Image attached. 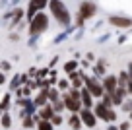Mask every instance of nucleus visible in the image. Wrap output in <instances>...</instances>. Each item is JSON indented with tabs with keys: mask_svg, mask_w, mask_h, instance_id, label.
Returning <instances> with one entry per match:
<instances>
[{
	"mask_svg": "<svg viewBox=\"0 0 132 130\" xmlns=\"http://www.w3.org/2000/svg\"><path fill=\"white\" fill-rule=\"evenodd\" d=\"M54 115H56V113H54V107L49 103L47 107H43V109L39 111V120H53Z\"/></svg>",
	"mask_w": 132,
	"mask_h": 130,
	"instance_id": "12",
	"label": "nucleus"
},
{
	"mask_svg": "<svg viewBox=\"0 0 132 130\" xmlns=\"http://www.w3.org/2000/svg\"><path fill=\"white\" fill-rule=\"evenodd\" d=\"M64 72H68V74L78 72V60H68V62L64 64Z\"/></svg>",
	"mask_w": 132,
	"mask_h": 130,
	"instance_id": "16",
	"label": "nucleus"
},
{
	"mask_svg": "<svg viewBox=\"0 0 132 130\" xmlns=\"http://www.w3.org/2000/svg\"><path fill=\"white\" fill-rule=\"evenodd\" d=\"M47 72H49V70H47V68H41V70H39V78H41V76H45Z\"/></svg>",
	"mask_w": 132,
	"mask_h": 130,
	"instance_id": "29",
	"label": "nucleus"
},
{
	"mask_svg": "<svg viewBox=\"0 0 132 130\" xmlns=\"http://www.w3.org/2000/svg\"><path fill=\"white\" fill-rule=\"evenodd\" d=\"M109 23L115 25V27H120V29L132 27V20L130 18H124V16H111L109 18Z\"/></svg>",
	"mask_w": 132,
	"mask_h": 130,
	"instance_id": "7",
	"label": "nucleus"
},
{
	"mask_svg": "<svg viewBox=\"0 0 132 130\" xmlns=\"http://www.w3.org/2000/svg\"><path fill=\"white\" fill-rule=\"evenodd\" d=\"M49 8L53 12V16L56 18L58 25H62V27L70 25V12H68L66 4H62V2H49Z\"/></svg>",
	"mask_w": 132,
	"mask_h": 130,
	"instance_id": "1",
	"label": "nucleus"
},
{
	"mask_svg": "<svg viewBox=\"0 0 132 130\" xmlns=\"http://www.w3.org/2000/svg\"><path fill=\"white\" fill-rule=\"evenodd\" d=\"M51 122H53V126H58V124H62V115H54V117H53V120H51Z\"/></svg>",
	"mask_w": 132,
	"mask_h": 130,
	"instance_id": "25",
	"label": "nucleus"
},
{
	"mask_svg": "<svg viewBox=\"0 0 132 130\" xmlns=\"http://www.w3.org/2000/svg\"><path fill=\"white\" fill-rule=\"evenodd\" d=\"M93 113H95V117H97V118H101V120L107 122V120H109V113H111V109H109V107H105L103 103H95Z\"/></svg>",
	"mask_w": 132,
	"mask_h": 130,
	"instance_id": "10",
	"label": "nucleus"
},
{
	"mask_svg": "<svg viewBox=\"0 0 132 130\" xmlns=\"http://www.w3.org/2000/svg\"><path fill=\"white\" fill-rule=\"evenodd\" d=\"M93 72L97 74V76H103V74H105V66H103V62H97V64L93 66Z\"/></svg>",
	"mask_w": 132,
	"mask_h": 130,
	"instance_id": "21",
	"label": "nucleus"
},
{
	"mask_svg": "<svg viewBox=\"0 0 132 130\" xmlns=\"http://www.w3.org/2000/svg\"><path fill=\"white\" fill-rule=\"evenodd\" d=\"M68 87H72V84H70V82H68V80H60V82H58V90H68Z\"/></svg>",
	"mask_w": 132,
	"mask_h": 130,
	"instance_id": "23",
	"label": "nucleus"
},
{
	"mask_svg": "<svg viewBox=\"0 0 132 130\" xmlns=\"http://www.w3.org/2000/svg\"><path fill=\"white\" fill-rule=\"evenodd\" d=\"M107 130H120V128H119V126H115V124H111V126H109Z\"/></svg>",
	"mask_w": 132,
	"mask_h": 130,
	"instance_id": "30",
	"label": "nucleus"
},
{
	"mask_svg": "<svg viewBox=\"0 0 132 130\" xmlns=\"http://www.w3.org/2000/svg\"><path fill=\"white\" fill-rule=\"evenodd\" d=\"M2 70H4V72H8V70H10V64H8V62H2Z\"/></svg>",
	"mask_w": 132,
	"mask_h": 130,
	"instance_id": "28",
	"label": "nucleus"
},
{
	"mask_svg": "<svg viewBox=\"0 0 132 130\" xmlns=\"http://www.w3.org/2000/svg\"><path fill=\"white\" fill-rule=\"evenodd\" d=\"M21 16H23V10H21V8H18L16 12H14V25H16L18 21L21 20Z\"/></svg>",
	"mask_w": 132,
	"mask_h": 130,
	"instance_id": "24",
	"label": "nucleus"
},
{
	"mask_svg": "<svg viewBox=\"0 0 132 130\" xmlns=\"http://www.w3.org/2000/svg\"><path fill=\"white\" fill-rule=\"evenodd\" d=\"M101 103H103L105 107H109V109H113V95L105 91V95H103V99H101Z\"/></svg>",
	"mask_w": 132,
	"mask_h": 130,
	"instance_id": "18",
	"label": "nucleus"
},
{
	"mask_svg": "<svg viewBox=\"0 0 132 130\" xmlns=\"http://www.w3.org/2000/svg\"><path fill=\"white\" fill-rule=\"evenodd\" d=\"M119 128H120V130H128V128H130V122H128V120H126V122H122Z\"/></svg>",
	"mask_w": 132,
	"mask_h": 130,
	"instance_id": "26",
	"label": "nucleus"
},
{
	"mask_svg": "<svg viewBox=\"0 0 132 130\" xmlns=\"http://www.w3.org/2000/svg\"><path fill=\"white\" fill-rule=\"evenodd\" d=\"M80 118H82L84 126H87V128H95V124H97V117H95L93 109H82Z\"/></svg>",
	"mask_w": 132,
	"mask_h": 130,
	"instance_id": "6",
	"label": "nucleus"
},
{
	"mask_svg": "<svg viewBox=\"0 0 132 130\" xmlns=\"http://www.w3.org/2000/svg\"><path fill=\"white\" fill-rule=\"evenodd\" d=\"M8 107H10V93H6L4 97H2V105H0L2 113H8Z\"/></svg>",
	"mask_w": 132,
	"mask_h": 130,
	"instance_id": "20",
	"label": "nucleus"
},
{
	"mask_svg": "<svg viewBox=\"0 0 132 130\" xmlns=\"http://www.w3.org/2000/svg\"><path fill=\"white\" fill-rule=\"evenodd\" d=\"M130 118H132V115H130Z\"/></svg>",
	"mask_w": 132,
	"mask_h": 130,
	"instance_id": "31",
	"label": "nucleus"
},
{
	"mask_svg": "<svg viewBox=\"0 0 132 130\" xmlns=\"http://www.w3.org/2000/svg\"><path fill=\"white\" fill-rule=\"evenodd\" d=\"M82 105H84V109H93V95L89 93V91L86 90V87H82Z\"/></svg>",
	"mask_w": 132,
	"mask_h": 130,
	"instance_id": "13",
	"label": "nucleus"
},
{
	"mask_svg": "<svg viewBox=\"0 0 132 130\" xmlns=\"http://www.w3.org/2000/svg\"><path fill=\"white\" fill-rule=\"evenodd\" d=\"M82 124L84 122H82V118H80V115H72V117L68 118V126H70L72 130H80Z\"/></svg>",
	"mask_w": 132,
	"mask_h": 130,
	"instance_id": "15",
	"label": "nucleus"
},
{
	"mask_svg": "<svg viewBox=\"0 0 132 130\" xmlns=\"http://www.w3.org/2000/svg\"><path fill=\"white\" fill-rule=\"evenodd\" d=\"M47 27H49V16L39 12L37 16L29 21V35H39V33L47 31Z\"/></svg>",
	"mask_w": 132,
	"mask_h": 130,
	"instance_id": "2",
	"label": "nucleus"
},
{
	"mask_svg": "<svg viewBox=\"0 0 132 130\" xmlns=\"http://www.w3.org/2000/svg\"><path fill=\"white\" fill-rule=\"evenodd\" d=\"M12 126V117L8 113H2V128H10Z\"/></svg>",
	"mask_w": 132,
	"mask_h": 130,
	"instance_id": "19",
	"label": "nucleus"
},
{
	"mask_svg": "<svg viewBox=\"0 0 132 130\" xmlns=\"http://www.w3.org/2000/svg\"><path fill=\"white\" fill-rule=\"evenodd\" d=\"M97 12V4L93 2H80V10H78V16L82 20H87V18H93V14Z\"/></svg>",
	"mask_w": 132,
	"mask_h": 130,
	"instance_id": "5",
	"label": "nucleus"
},
{
	"mask_svg": "<svg viewBox=\"0 0 132 130\" xmlns=\"http://www.w3.org/2000/svg\"><path fill=\"white\" fill-rule=\"evenodd\" d=\"M37 130H54V126H53L51 120H41L37 124Z\"/></svg>",
	"mask_w": 132,
	"mask_h": 130,
	"instance_id": "17",
	"label": "nucleus"
},
{
	"mask_svg": "<svg viewBox=\"0 0 132 130\" xmlns=\"http://www.w3.org/2000/svg\"><path fill=\"white\" fill-rule=\"evenodd\" d=\"M41 8H47V2H29V4H27V10H25L27 20L31 21L33 18L37 16V10H41Z\"/></svg>",
	"mask_w": 132,
	"mask_h": 130,
	"instance_id": "9",
	"label": "nucleus"
},
{
	"mask_svg": "<svg viewBox=\"0 0 132 130\" xmlns=\"http://www.w3.org/2000/svg\"><path fill=\"white\" fill-rule=\"evenodd\" d=\"M62 101H64V105H66V109L70 111L72 115H78V113H82V101L80 99H76V97H72L70 93H64L62 95Z\"/></svg>",
	"mask_w": 132,
	"mask_h": 130,
	"instance_id": "4",
	"label": "nucleus"
},
{
	"mask_svg": "<svg viewBox=\"0 0 132 130\" xmlns=\"http://www.w3.org/2000/svg\"><path fill=\"white\" fill-rule=\"evenodd\" d=\"M101 84H103L105 91H107V93H111V95L119 90V78H117V76H107V78H103V82H101Z\"/></svg>",
	"mask_w": 132,
	"mask_h": 130,
	"instance_id": "8",
	"label": "nucleus"
},
{
	"mask_svg": "<svg viewBox=\"0 0 132 130\" xmlns=\"http://www.w3.org/2000/svg\"><path fill=\"white\" fill-rule=\"evenodd\" d=\"M86 56H87V60H89V62H95V54L93 53H87Z\"/></svg>",
	"mask_w": 132,
	"mask_h": 130,
	"instance_id": "27",
	"label": "nucleus"
},
{
	"mask_svg": "<svg viewBox=\"0 0 132 130\" xmlns=\"http://www.w3.org/2000/svg\"><path fill=\"white\" fill-rule=\"evenodd\" d=\"M128 95V90H122V87H119V90L113 93V107H122L124 105V99H126Z\"/></svg>",
	"mask_w": 132,
	"mask_h": 130,
	"instance_id": "11",
	"label": "nucleus"
},
{
	"mask_svg": "<svg viewBox=\"0 0 132 130\" xmlns=\"http://www.w3.org/2000/svg\"><path fill=\"white\" fill-rule=\"evenodd\" d=\"M117 78H119V87H122V90H128V85H130V74L122 70V72H120Z\"/></svg>",
	"mask_w": 132,
	"mask_h": 130,
	"instance_id": "14",
	"label": "nucleus"
},
{
	"mask_svg": "<svg viewBox=\"0 0 132 130\" xmlns=\"http://www.w3.org/2000/svg\"><path fill=\"white\" fill-rule=\"evenodd\" d=\"M56 101H60V99H58V91L56 90H51L49 91V103H56Z\"/></svg>",
	"mask_w": 132,
	"mask_h": 130,
	"instance_id": "22",
	"label": "nucleus"
},
{
	"mask_svg": "<svg viewBox=\"0 0 132 130\" xmlns=\"http://www.w3.org/2000/svg\"><path fill=\"white\" fill-rule=\"evenodd\" d=\"M87 91H89L91 95H93V99H103V95H105V87H103V84H99L95 78H91V76H87L86 78V85H84Z\"/></svg>",
	"mask_w": 132,
	"mask_h": 130,
	"instance_id": "3",
	"label": "nucleus"
}]
</instances>
